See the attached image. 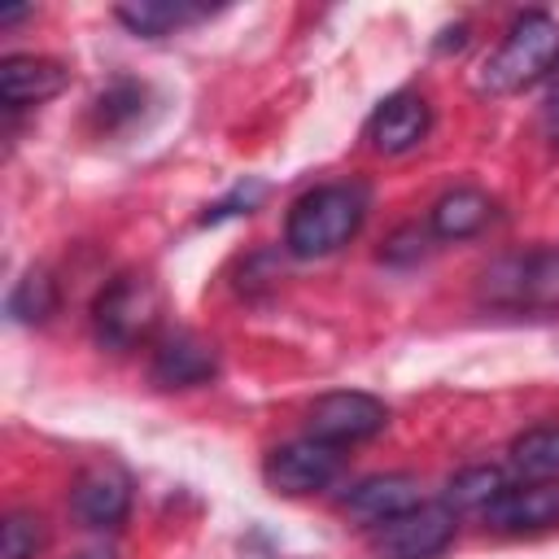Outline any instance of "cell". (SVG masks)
<instances>
[{
	"instance_id": "277c9868",
	"label": "cell",
	"mask_w": 559,
	"mask_h": 559,
	"mask_svg": "<svg viewBox=\"0 0 559 559\" xmlns=\"http://www.w3.org/2000/svg\"><path fill=\"white\" fill-rule=\"evenodd\" d=\"M162 319V293L148 275H135V271H122L114 275L96 306H92V328H96V341L109 345V349H131L140 345Z\"/></svg>"
},
{
	"instance_id": "e0dca14e",
	"label": "cell",
	"mask_w": 559,
	"mask_h": 559,
	"mask_svg": "<svg viewBox=\"0 0 559 559\" xmlns=\"http://www.w3.org/2000/svg\"><path fill=\"white\" fill-rule=\"evenodd\" d=\"M507 489L511 485L498 467H467L445 485V507L450 511H489Z\"/></svg>"
},
{
	"instance_id": "5bb4252c",
	"label": "cell",
	"mask_w": 559,
	"mask_h": 559,
	"mask_svg": "<svg viewBox=\"0 0 559 559\" xmlns=\"http://www.w3.org/2000/svg\"><path fill=\"white\" fill-rule=\"evenodd\" d=\"M489 218H493V201L480 188H450L428 210V227L441 240H467L480 227H489Z\"/></svg>"
},
{
	"instance_id": "30bf717a",
	"label": "cell",
	"mask_w": 559,
	"mask_h": 559,
	"mask_svg": "<svg viewBox=\"0 0 559 559\" xmlns=\"http://www.w3.org/2000/svg\"><path fill=\"white\" fill-rule=\"evenodd\" d=\"M411 507H419V480H415L411 472L367 476V480H358V485L341 498L345 520L367 524V528H376V524H384V520H393V515H402V511H411Z\"/></svg>"
},
{
	"instance_id": "2e32d148",
	"label": "cell",
	"mask_w": 559,
	"mask_h": 559,
	"mask_svg": "<svg viewBox=\"0 0 559 559\" xmlns=\"http://www.w3.org/2000/svg\"><path fill=\"white\" fill-rule=\"evenodd\" d=\"M511 476L520 485L559 480V424H537L511 441Z\"/></svg>"
},
{
	"instance_id": "ac0fdd59",
	"label": "cell",
	"mask_w": 559,
	"mask_h": 559,
	"mask_svg": "<svg viewBox=\"0 0 559 559\" xmlns=\"http://www.w3.org/2000/svg\"><path fill=\"white\" fill-rule=\"evenodd\" d=\"M52 310H57V280H52L44 266L26 271V275L13 284V293H9V314H13L17 323H44Z\"/></svg>"
},
{
	"instance_id": "ba28073f",
	"label": "cell",
	"mask_w": 559,
	"mask_h": 559,
	"mask_svg": "<svg viewBox=\"0 0 559 559\" xmlns=\"http://www.w3.org/2000/svg\"><path fill=\"white\" fill-rule=\"evenodd\" d=\"M432 127V109L419 92H393L376 105V114L367 118V144L384 157H397V153H411L424 144Z\"/></svg>"
},
{
	"instance_id": "7c38bea8",
	"label": "cell",
	"mask_w": 559,
	"mask_h": 559,
	"mask_svg": "<svg viewBox=\"0 0 559 559\" xmlns=\"http://www.w3.org/2000/svg\"><path fill=\"white\" fill-rule=\"evenodd\" d=\"M70 83V70L52 57H35V52H17L0 61V100L4 109H26V105H44L52 100L61 87Z\"/></svg>"
},
{
	"instance_id": "7402d4cb",
	"label": "cell",
	"mask_w": 559,
	"mask_h": 559,
	"mask_svg": "<svg viewBox=\"0 0 559 559\" xmlns=\"http://www.w3.org/2000/svg\"><path fill=\"white\" fill-rule=\"evenodd\" d=\"M74 559H114V550H105V546H92V550H79Z\"/></svg>"
},
{
	"instance_id": "8992f818",
	"label": "cell",
	"mask_w": 559,
	"mask_h": 559,
	"mask_svg": "<svg viewBox=\"0 0 559 559\" xmlns=\"http://www.w3.org/2000/svg\"><path fill=\"white\" fill-rule=\"evenodd\" d=\"M389 424V406L371 393H358V389H341V393H323L310 411H306V428L314 441L323 445H354V441H367L376 432H384Z\"/></svg>"
},
{
	"instance_id": "8fae6325",
	"label": "cell",
	"mask_w": 559,
	"mask_h": 559,
	"mask_svg": "<svg viewBox=\"0 0 559 559\" xmlns=\"http://www.w3.org/2000/svg\"><path fill=\"white\" fill-rule=\"evenodd\" d=\"M214 371H218L214 345L192 336V332L162 336L157 349H153V367H148L153 384H162V389H192V384L214 380Z\"/></svg>"
},
{
	"instance_id": "7a4b0ae2",
	"label": "cell",
	"mask_w": 559,
	"mask_h": 559,
	"mask_svg": "<svg viewBox=\"0 0 559 559\" xmlns=\"http://www.w3.org/2000/svg\"><path fill=\"white\" fill-rule=\"evenodd\" d=\"M476 301L498 314H559V249H520L480 271Z\"/></svg>"
},
{
	"instance_id": "d6986e66",
	"label": "cell",
	"mask_w": 559,
	"mask_h": 559,
	"mask_svg": "<svg viewBox=\"0 0 559 559\" xmlns=\"http://www.w3.org/2000/svg\"><path fill=\"white\" fill-rule=\"evenodd\" d=\"M48 546V524L39 511H9L0 528V559H35Z\"/></svg>"
},
{
	"instance_id": "52a82bcc",
	"label": "cell",
	"mask_w": 559,
	"mask_h": 559,
	"mask_svg": "<svg viewBox=\"0 0 559 559\" xmlns=\"http://www.w3.org/2000/svg\"><path fill=\"white\" fill-rule=\"evenodd\" d=\"M262 472H266V485L275 493H288V498L314 493V489H328L341 476V450L336 445H323L314 437L288 441V445H280V450L266 454Z\"/></svg>"
},
{
	"instance_id": "9a60e30c",
	"label": "cell",
	"mask_w": 559,
	"mask_h": 559,
	"mask_svg": "<svg viewBox=\"0 0 559 559\" xmlns=\"http://www.w3.org/2000/svg\"><path fill=\"white\" fill-rule=\"evenodd\" d=\"M205 13H210V4H192V0H127V4L114 9V17H118L127 31L144 35V39L170 35V31H179V26H192V22H201Z\"/></svg>"
},
{
	"instance_id": "9c48e42d",
	"label": "cell",
	"mask_w": 559,
	"mask_h": 559,
	"mask_svg": "<svg viewBox=\"0 0 559 559\" xmlns=\"http://www.w3.org/2000/svg\"><path fill=\"white\" fill-rule=\"evenodd\" d=\"M70 511L87 528H118L131 511V480L114 463L87 467L70 489Z\"/></svg>"
},
{
	"instance_id": "6da1fadb",
	"label": "cell",
	"mask_w": 559,
	"mask_h": 559,
	"mask_svg": "<svg viewBox=\"0 0 559 559\" xmlns=\"http://www.w3.org/2000/svg\"><path fill=\"white\" fill-rule=\"evenodd\" d=\"M367 218L362 183H323L293 201L284 223V245L293 258H328L358 236Z\"/></svg>"
},
{
	"instance_id": "3957f363",
	"label": "cell",
	"mask_w": 559,
	"mask_h": 559,
	"mask_svg": "<svg viewBox=\"0 0 559 559\" xmlns=\"http://www.w3.org/2000/svg\"><path fill=\"white\" fill-rule=\"evenodd\" d=\"M559 70V22L550 13H520L502 44L485 57L480 66V79L476 87L489 92V96H511V92H524L533 83H542L546 74Z\"/></svg>"
},
{
	"instance_id": "5b68a950",
	"label": "cell",
	"mask_w": 559,
	"mask_h": 559,
	"mask_svg": "<svg viewBox=\"0 0 559 559\" xmlns=\"http://www.w3.org/2000/svg\"><path fill=\"white\" fill-rule=\"evenodd\" d=\"M454 511L445 502H419L371 528V550L380 559H437L454 542Z\"/></svg>"
},
{
	"instance_id": "4fadbf2b",
	"label": "cell",
	"mask_w": 559,
	"mask_h": 559,
	"mask_svg": "<svg viewBox=\"0 0 559 559\" xmlns=\"http://www.w3.org/2000/svg\"><path fill=\"white\" fill-rule=\"evenodd\" d=\"M485 520L502 533H533L559 524V480H537V485H511Z\"/></svg>"
},
{
	"instance_id": "ffe728a7",
	"label": "cell",
	"mask_w": 559,
	"mask_h": 559,
	"mask_svg": "<svg viewBox=\"0 0 559 559\" xmlns=\"http://www.w3.org/2000/svg\"><path fill=\"white\" fill-rule=\"evenodd\" d=\"M140 109H144V87L131 83V79H118V83H109V87L96 96V122L109 127V131L122 127V122H131Z\"/></svg>"
},
{
	"instance_id": "44dd1931",
	"label": "cell",
	"mask_w": 559,
	"mask_h": 559,
	"mask_svg": "<svg viewBox=\"0 0 559 559\" xmlns=\"http://www.w3.org/2000/svg\"><path fill=\"white\" fill-rule=\"evenodd\" d=\"M546 127H550V135H555V144H559V79H555V87H550V96H546Z\"/></svg>"
}]
</instances>
